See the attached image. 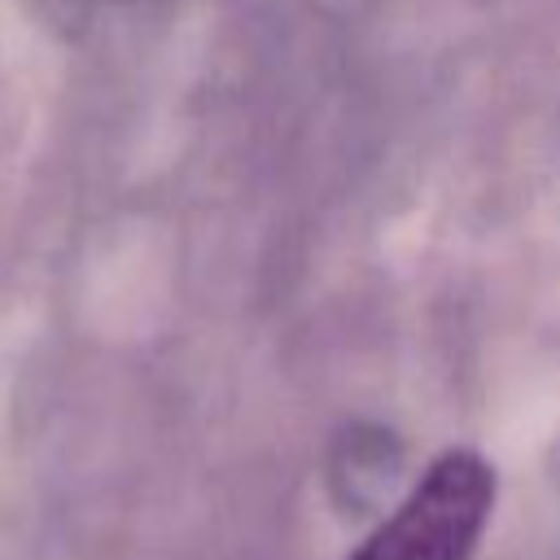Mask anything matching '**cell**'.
Listing matches in <instances>:
<instances>
[{
  "instance_id": "obj_1",
  "label": "cell",
  "mask_w": 560,
  "mask_h": 560,
  "mask_svg": "<svg viewBox=\"0 0 560 560\" xmlns=\"http://www.w3.org/2000/svg\"><path fill=\"white\" fill-rule=\"evenodd\" d=\"M490 503V468L477 455H446L350 560H472Z\"/></svg>"
}]
</instances>
